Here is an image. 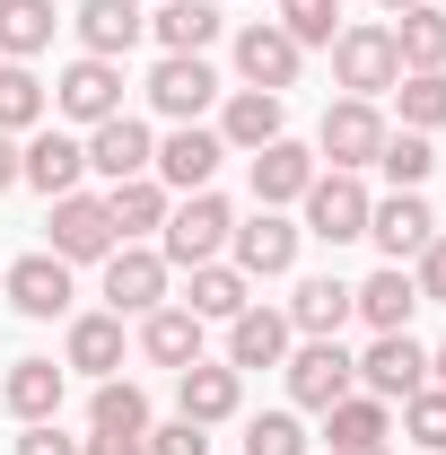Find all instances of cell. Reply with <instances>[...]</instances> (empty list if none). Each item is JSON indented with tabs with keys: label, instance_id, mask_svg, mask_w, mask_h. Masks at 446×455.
Returning a JSON list of instances; mask_svg holds the SVG:
<instances>
[{
	"label": "cell",
	"instance_id": "11",
	"mask_svg": "<svg viewBox=\"0 0 446 455\" xmlns=\"http://www.w3.org/2000/svg\"><path fill=\"white\" fill-rule=\"evenodd\" d=\"M0 281H9V307H18L27 324H53V315H70V298H79L61 254H18V263H9Z\"/></svg>",
	"mask_w": 446,
	"mask_h": 455
},
{
	"label": "cell",
	"instance_id": "34",
	"mask_svg": "<svg viewBox=\"0 0 446 455\" xmlns=\"http://www.w3.org/2000/svg\"><path fill=\"white\" fill-rule=\"evenodd\" d=\"M149 36H158L167 53H211V36H219V9H211V0H158Z\"/></svg>",
	"mask_w": 446,
	"mask_h": 455
},
{
	"label": "cell",
	"instance_id": "44",
	"mask_svg": "<svg viewBox=\"0 0 446 455\" xmlns=\"http://www.w3.org/2000/svg\"><path fill=\"white\" fill-rule=\"evenodd\" d=\"M79 455H149V438H123V429H97V438H79Z\"/></svg>",
	"mask_w": 446,
	"mask_h": 455
},
{
	"label": "cell",
	"instance_id": "23",
	"mask_svg": "<svg viewBox=\"0 0 446 455\" xmlns=\"http://www.w3.org/2000/svg\"><path fill=\"white\" fill-rule=\"evenodd\" d=\"M324 438H333V455H359V447H386L394 438V403H377V395H350L341 403H324Z\"/></svg>",
	"mask_w": 446,
	"mask_h": 455
},
{
	"label": "cell",
	"instance_id": "39",
	"mask_svg": "<svg viewBox=\"0 0 446 455\" xmlns=\"http://www.w3.org/2000/svg\"><path fill=\"white\" fill-rule=\"evenodd\" d=\"M402 438L429 447V455H446V386H420V395L402 403Z\"/></svg>",
	"mask_w": 446,
	"mask_h": 455
},
{
	"label": "cell",
	"instance_id": "24",
	"mask_svg": "<svg viewBox=\"0 0 446 455\" xmlns=\"http://www.w3.org/2000/svg\"><path fill=\"white\" fill-rule=\"evenodd\" d=\"M167 184L158 175H131V184H114L106 193V220H114V245H140V236H158L167 228Z\"/></svg>",
	"mask_w": 446,
	"mask_h": 455
},
{
	"label": "cell",
	"instance_id": "28",
	"mask_svg": "<svg viewBox=\"0 0 446 455\" xmlns=\"http://www.w3.org/2000/svg\"><path fill=\"white\" fill-rule=\"evenodd\" d=\"M184 281H193V298H175V307H193L202 324H227V315H245V307H254V281H245L236 263H193Z\"/></svg>",
	"mask_w": 446,
	"mask_h": 455
},
{
	"label": "cell",
	"instance_id": "10",
	"mask_svg": "<svg viewBox=\"0 0 446 455\" xmlns=\"http://www.w3.org/2000/svg\"><path fill=\"white\" fill-rule=\"evenodd\" d=\"M106 307H114V315L167 307V254H158V245H114V254H106Z\"/></svg>",
	"mask_w": 446,
	"mask_h": 455
},
{
	"label": "cell",
	"instance_id": "36",
	"mask_svg": "<svg viewBox=\"0 0 446 455\" xmlns=\"http://www.w3.org/2000/svg\"><path fill=\"white\" fill-rule=\"evenodd\" d=\"M394 106H402V132H446V70H402Z\"/></svg>",
	"mask_w": 446,
	"mask_h": 455
},
{
	"label": "cell",
	"instance_id": "14",
	"mask_svg": "<svg viewBox=\"0 0 446 455\" xmlns=\"http://www.w3.org/2000/svg\"><path fill=\"white\" fill-rule=\"evenodd\" d=\"M53 106L70 114V123H106V114H123V61H97V53H79L70 70L53 79Z\"/></svg>",
	"mask_w": 446,
	"mask_h": 455
},
{
	"label": "cell",
	"instance_id": "9",
	"mask_svg": "<svg viewBox=\"0 0 446 455\" xmlns=\"http://www.w3.org/2000/svg\"><path fill=\"white\" fill-rule=\"evenodd\" d=\"M44 228H53V245H44V254H61V263H106V254H114L106 193H61Z\"/></svg>",
	"mask_w": 446,
	"mask_h": 455
},
{
	"label": "cell",
	"instance_id": "7",
	"mask_svg": "<svg viewBox=\"0 0 446 455\" xmlns=\"http://www.w3.org/2000/svg\"><path fill=\"white\" fill-rule=\"evenodd\" d=\"M219 158H227V140L211 132V123H175L167 140H158V158H149V175H158L167 193H211Z\"/></svg>",
	"mask_w": 446,
	"mask_h": 455
},
{
	"label": "cell",
	"instance_id": "45",
	"mask_svg": "<svg viewBox=\"0 0 446 455\" xmlns=\"http://www.w3.org/2000/svg\"><path fill=\"white\" fill-rule=\"evenodd\" d=\"M9 184H18V140L0 132V193H9Z\"/></svg>",
	"mask_w": 446,
	"mask_h": 455
},
{
	"label": "cell",
	"instance_id": "17",
	"mask_svg": "<svg viewBox=\"0 0 446 455\" xmlns=\"http://www.w3.org/2000/svg\"><path fill=\"white\" fill-rule=\"evenodd\" d=\"M149 158H158V140H149V123H131V114H106V123L88 132V167L106 175V184L149 175Z\"/></svg>",
	"mask_w": 446,
	"mask_h": 455
},
{
	"label": "cell",
	"instance_id": "26",
	"mask_svg": "<svg viewBox=\"0 0 446 455\" xmlns=\"http://www.w3.org/2000/svg\"><path fill=\"white\" fill-rule=\"evenodd\" d=\"M341 324H350V281H333V272L298 281V298H289V333H307V341H341Z\"/></svg>",
	"mask_w": 446,
	"mask_h": 455
},
{
	"label": "cell",
	"instance_id": "16",
	"mask_svg": "<svg viewBox=\"0 0 446 455\" xmlns=\"http://www.w3.org/2000/svg\"><path fill=\"white\" fill-rule=\"evenodd\" d=\"M315 175H324V167H315V149H298L289 132H280V140H263V149H254V211H289Z\"/></svg>",
	"mask_w": 446,
	"mask_h": 455
},
{
	"label": "cell",
	"instance_id": "46",
	"mask_svg": "<svg viewBox=\"0 0 446 455\" xmlns=\"http://www.w3.org/2000/svg\"><path fill=\"white\" fill-rule=\"evenodd\" d=\"M429 386H446V350H429Z\"/></svg>",
	"mask_w": 446,
	"mask_h": 455
},
{
	"label": "cell",
	"instance_id": "18",
	"mask_svg": "<svg viewBox=\"0 0 446 455\" xmlns=\"http://www.w3.org/2000/svg\"><path fill=\"white\" fill-rule=\"evenodd\" d=\"M350 315H368V333H411V315H420V281L386 263V272H368V281L350 289Z\"/></svg>",
	"mask_w": 446,
	"mask_h": 455
},
{
	"label": "cell",
	"instance_id": "5",
	"mask_svg": "<svg viewBox=\"0 0 446 455\" xmlns=\"http://www.w3.org/2000/svg\"><path fill=\"white\" fill-rule=\"evenodd\" d=\"M333 79L350 88V97H386L394 79H402V61H394V27H341L333 36Z\"/></svg>",
	"mask_w": 446,
	"mask_h": 455
},
{
	"label": "cell",
	"instance_id": "29",
	"mask_svg": "<svg viewBox=\"0 0 446 455\" xmlns=\"http://www.w3.org/2000/svg\"><path fill=\"white\" fill-rule=\"evenodd\" d=\"M61 368H79V377H114L123 368V315H70V341H61Z\"/></svg>",
	"mask_w": 446,
	"mask_h": 455
},
{
	"label": "cell",
	"instance_id": "13",
	"mask_svg": "<svg viewBox=\"0 0 446 455\" xmlns=\"http://www.w3.org/2000/svg\"><path fill=\"white\" fill-rule=\"evenodd\" d=\"M149 106L175 114V123H202V114L219 106V70L202 53H167L158 70H149Z\"/></svg>",
	"mask_w": 446,
	"mask_h": 455
},
{
	"label": "cell",
	"instance_id": "20",
	"mask_svg": "<svg viewBox=\"0 0 446 455\" xmlns=\"http://www.w3.org/2000/svg\"><path fill=\"white\" fill-rule=\"evenodd\" d=\"M70 27H79V44H88L97 61H123L140 36H149L140 0H79V9H70Z\"/></svg>",
	"mask_w": 446,
	"mask_h": 455
},
{
	"label": "cell",
	"instance_id": "1",
	"mask_svg": "<svg viewBox=\"0 0 446 455\" xmlns=\"http://www.w3.org/2000/svg\"><path fill=\"white\" fill-rule=\"evenodd\" d=\"M227 236H236V211H227L219 193H184L158 228V254H167V272H193V263H219Z\"/></svg>",
	"mask_w": 446,
	"mask_h": 455
},
{
	"label": "cell",
	"instance_id": "19",
	"mask_svg": "<svg viewBox=\"0 0 446 455\" xmlns=\"http://www.w3.org/2000/svg\"><path fill=\"white\" fill-rule=\"evenodd\" d=\"M298 44H289V36H280L272 18H254V27H245V36H236V79H245V88H298Z\"/></svg>",
	"mask_w": 446,
	"mask_h": 455
},
{
	"label": "cell",
	"instance_id": "38",
	"mask_svg": "<svg viewBox=\"0 0 446 455\" xmlns=\"http://www.w3.org/2000/svg\"><path fill=\"white\" fill-rule=\"evenodd\" d=\"M272 9H280L272 27L289 36V44H298V53H307V44H333V36H341V27H333V18H341V0H272Z\"/></svg>",
	"mask_w": 446,
	"mask_h": 455
},
{
	"label": "cell",
	"instance_id": "48",
	"mask_svg": "<svg viewBox=\"0 0 446 455\" xmlns=\"http://www.w3.org/2000/svg\"><path fill=\"white\" fill-rule=\"evenodd\" d=\"M359 455H386V447H359Z\"/></svg>",
	"mask_w": 446,
	"mask_h": 455
},
{
	"label": "cell",
	"instance_id": "41",
	"mask_svg": "<svg viewBox=\"0 0 446 455\" xmlns=\"http://www.w3.org/2000/svg\"><path fill=\"white\" fill-rule=\"evenodd\" d=\"M149 455H211V429H202V420H184V411H175L167 429H149Z\"/></svg>",
	"mask_w": 446,
	"mask_h": 455
},
{
	"label": "cell",
	"instance_id": "25",
	"mask_svg": "<svg viewBox=\"0 0 446 455\" xmlns=\"http://www.w3.org/2000/svg\"><path fill=\"white\" fill-rule=\"evenodd\" d=\"M140 359L149 368H193L202 359V315L193 307H149L140 315Z\"/></svg>",
	"mask_w": 446,
	"mask_h": 455
},
{
	"label": "cell",
	"instance_id": "40",
	"mask_svg": "<svg viewBox=\"0 0 446 455\" xmlns=\"http://www.w3.org/2000/svg\"><path fill=\"white\" fill-rule=\"evenodd\" d=\"M245 455H307L298 411H254V420H245Z\"/></svg>",
	"mask_w": 446,
	"mask_h": 455
},
{
	"label": "cell",
	"instance_id": "21",
	"mask_svg": "<svg viewBox=\"0 0 446 455\" xmlns=\"http://www.w3.org/2000/svg\"><path fill=\"white\" fill-rule=\"evenodd\" d=\"M289 315L280 307H245V315H227V368L245 377V368H280L289 359Z\"/></svg>",
	"mask_w": 446,
	"mask_h": 455
},
{
	"label": "cell",
	"instance_id": "35",
	"mask_svg": "<svg viewBox=\"0 0 446 455\" xmlns=\"http://www.w3.org/2000/svg\"><path fill=\"white\" fill-rule=\"evenodd\" d=\"M88 429H123V438H149V395L131 377H97V403H88Z\"/></svg>",
	"mask_w": 446,
	"mask_h": 455
},
{
	"label": "cell",
	"instance_id": "15",
	"mask_svg": "<svg viewBox=\"0 0 446 455\" xmlns=\"http://www.w3.org/2000/svg\"><path fill=\"white\" fill-rule=\"evenodd\" d=\"M227 254H236V272H245V281H280V272L298 263V220H280V211H254V220H236Z\"/></svg>",
	"mask_w": 446,
	"mask_h": 455
},
{
	"label": "cell",
	"instance_id": "31",
	"mask_svg": "<svg viewBox=\"0 0 446 455\" xmlns=\"http://www.w3.org/2000/svg\"><path fill=\"white\" fill-rule=\"evenodd\" d=\"M44 114H53V88H44L27 61H0V132H9V140H27Z\"/></svg>",
	"mask_w": 446,
	"mask_h": 455
},
{
	"label": "cell",
	"instance_id": "12",
	"mask_svg": "<svg viewBox=\"0 0 446 455\" xmlns=\"http://www.w3.org/2000/svg\"><path fill=\"white\" fill-rule=\"evenodd\" d=\"M175 411L202 420V429H219V420L245 411V377L227 359H193V368H175Z\"/></svg>",
	"mask_w": 446,
	"mask_h": 455
},
{
	"label": "cell",
	"instance_id": "47",
	"mask_svg": "<svg viewBox=\"0 0 446 455\" xmlns=\"http://www.w3.org/2000/svg\"><path fill=\"white\" fill-rule=\"evenodd\" d=\"M386 9H394V18H402V9H420V0H386Z\"/></svg>",
	"mask_w": 446,
	"mask_h": 455
},
{
	"label": "cell",
	"instance_id": "37",
	"mask_svg": "<svg viewBox=\"0 0 446 455\" xmlns=\"http://www.w3.org/2000/svg\"><path fill=\"white\" fill-rule=\"evenodd\" d=\"M377 167L394 175V193H420V184H429V167H438V149H429V132H386Z\"/></svg>",
	"mask_w": 446,
	"mask_h": 455
},
{
	"label": "cell",
	"instance_id": "33",
	"mask_svg": "<svg viewBox=\"0 0 446 455\" xmlns=\"http://www.w3.org/2000/svg\"><path fill=\"white\" fill-rule=\"evenodd\" d=\"M53 0H0V61H36L53 44Z\"/></svg>",
	"mask_w": 446,
	"mask_h": 455
},
{
	"label": "cell",
	"instance_id": "8",
	"mask_svg": "<svg viewBox=\"0 0 446 455\" xmlns=\"http://www.w3.org/2000/svg\"><path fill=\"white\" fill-rule=\"evenodd\" d=\"M359 386H368L377 403H411L420 386H429V350H420L411 333H377L368 350H359Z\"/></svg>",
	"mask_w": 446,
	"mask_h": 455
},
{
	"label": "cell",
	"instance_id": "3",
	"mask_svg": "<svg viewBox=\"0 0 446 455\" xmlns=\"http://www.w3.org/2000/svg\"><path fill=\"white\" fill-rule=\"evenodd\" d=\"M280 377H289V403H298V411H324V403H341L359 386V359H350L341 341H298V350L280 359Z\"/></svg>",
	"mask_w": 446,
	"mask_h": 455
},
{
	"label": "cell",
	"instance_id": "42",
	"mask_svg": "<svg viewBox=\"0 0 446 455\" xmlns=\"http://www.w3.org/2000/svg\"><path fill=\"white\" fill-rule=\"evenodd\" d=\"M411 263H420V272H411V281H420V307H446V228L411 254Z\"/></svg>",
	"mask_w": 446,
	"mask_h": 455
},
{
	"label": "cell",
	"instance_id": "27",
	"mask_svg": "<svg viewBox=\"0 0 446 455\" xmlns=\"http://www.w3.org/2000/svg\"><path fill=\"white\" fill-rule=\"evenodd\" d=\"M61 386H70V368H53V359H9L0 403H9L18 420H53V411H61Z\"/></svg>",
	"mask_w": 446,
	"mask_h": 455
},
{
	"label": "cell",
	"instance_id": "6",
	"mask_svg": "<svg viewBox=\"0 0 446 455\" xmlns=\"http://www.w3.org/2000/svg\"><path fill=\"white\" fill-rule=\"evenodd\" d=\"M79 175H88V140H70V132H53V123H36V132L18 140V184H36L44 202L79 193Z\"/></svg>",
	"mask_w": 446,
	"mask_h": 455
},
{
	"label": "cell",
	"instance_id": "30",
	"mask_svg": "<svg viewBox=\"0 0 446 455\" xmlns=\"http://www.w3.org/2000/svg\"><path fill=\"white\" fill-rule=\"evenodd\" d=\"M219 140L245 149V158H254L263 140H280V97H272V88H236V97L219 106Z\"/></svg>",
	"mask_w": 446,
	"mask_h": 455
},
{
	"label": "cell",
	"instance_id": "2",
	"mask_svg": "<svg viewBox=\"0 0 446 455\" xmlns=\"http://www.w3.org/2000/svg\"><path fill=\"white\" fill-rule=\"evenodd\" d=\"M298 202H307V228H298V236H324V245H359V236H368V211H377V202H368V184H359V175H341V167L315 175Z\"/></svg>",
	"mask_w": 446,
	"mask_h": 455
},
{
	"label": "cell",
	"instance_id": "22",
	"mask_svg": "<svg viewBox=\"0 0 446 455\" xmlns=\"http://www.w3.org/2000/svg\"><path fill=\"white\" fill-rule=\"evenodd\" d=\"M368 236L386 245V263H411V254L438 236V211H429L420 193H394V202H377V211H368Z\"/></svg>",
	"mask_w": 446,
	"mask_h": 455
},
{
	"label": "cell",
	"instance_id": "32",
	"mask_svg": "<svg viewBox=\"0 0 446 455\" xmlns=\"http://www.w3.org/2000/svg\"><path fill=\"white\" fill-rule=\"evenodd\" d=\"M394 61L402 70H446V9H429V0L402 9L394 18Z\"/></svg>",
	"mask_w": 446,
	"mask_h": 455
},
{
	"label": "cell",
	"instance_id": "4",
	"mask_svg": "<svg viewBox=\"0 0 446 455\" xmlns=\"http://www.w3.org/2000/svg\"><path fill=\"white\" fill-rule=\"evenodd\" d=\"M377 149H386V114H377V97H341V106H324L315 158H333L341 175H359V167H377Z\"/></svg>",
	"mask_w": 446,
	"mask_h": 455
},
{
	"label": "cell",
	"instance_id": "43",
	"mask_svg": "<svg viewBox=\"0 0 446 455\" xmlns=\"http://www.w3.org/2000/svg\"><path fill=\"white\" fill-rule=\"evenodd\" d=\"M18 455H79V438H61L53 420H27V438H18Z\"/></svg>",
	"mask_w": 446,
	"mask_h": 455
}]
</instances>
